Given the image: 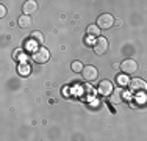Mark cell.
Wrapping results in <instances>:
<instances>
[{
	"label": "cell",
	"mask_w": 147,
	"mask_h": 141,
	"mask_svg": "<svg viewBox=\"0 0 147 141\" xmlns=\"http://www.w3.org/2000/svg\"><path fill=\"white\" fill-rule=\"evenodd\" d=\"M31 58H33L34 63H47L49 58H50V52L47 50L45 47H38L33 50V55H31Z\"/></svg>",
	"instance_id": "cell-1"
},
{
	"label": "cell",
	"mask_w": 147,
	"mask_h": 141,
	"mask_svg": "<svg viewBox=\"0 0 147 141\" xmlns=\"http://www.w3.org/2000/svg\"><path fill=\"white\" fill-rule=\"evenodd\" d=\"M114 17L111 16V14L105 13V14H100L99 19H97V27L100 28V30H110L111 27L114 25Z\"/></svg>",
	"instance_id": "cell-2"
},
{
	"label": "cell",
	"mask_w": 147,
	"mask_h": 141,
	"mask_svg": "<svg viewBox=\"0 0 147 141\" xmlns=\"http://www.w3.org/2000/svg\"><path fill=\"white\" fill-rule=\"evenodd\" d=\"M82 75H83V79L86 80V82H94V80H97V75H99V70H97L96 66H92V64H88V66H85L82 70Z\"/></svg>",
	"instance_id": "cell-3"
},
{
	"label": "cell",
	"mask_w": 147,
	"mask_h": 141,
	"mask_svg": "<svg viewBox=\"0 0 147 141\" xmlns=\"http://www.w3.org/2000/svg\"><path fill=\"white\" fill-rule=\"evenodd\" d=\"M108 45L110 44H108L107 38L99 36V38H96V42H94V52H96L97 55H103V54H107Z\"/></svg>",
	"instance_id": "cell-4"
},
{
	"label": "cell",
	"mask_w": 147,
	"mask_h": 141,
	"mask_svg": "<svg viewBox=\"0 0 147 141\" xmlns=\"http://www.w3.org/2000/svg\"><path fill=\"white\" fill-rule=\"evenodd\" d=\"M130 91L133 93H142V91H147V82H144L142 79H131L130 83Z\"/></svg>",
	"instance_id": "cell-5"
},
{
	"label": "cell",
	"mask_w": 147,
	"mask_h": 141,
	"mask_svg": "<svg viewBox=\"0 0 147 141\" xmlns=\"http://www.w3.org/2000/svg\"><path fill=\"white\" fill-rule=\"evenodd\" d=\"M121 68L124 70V74H135L138 70V63L135 60H125L121 63Z\"/></svg>",
	"instance_id": "cell-6"
},
{
	"label": "cell",
	"mask_w": 147,
	"mask_h": 141,
	"mask_svg": "<svg viewBox=\"0 0 147 141\" xmlns=\"http://www.w3.org/2000/svg\"><path fill=\"white\" fill-rule=\"evenodd\" d=\"M97 91H99L102 96H110V94L113 93V83H111L110 80H102V82L99 83Z\"/></svg>",
	"instance_id": "cell-7"
},
{
	"label": "cell",
	"mask_w": 147,
	"mask_h": 141,
	"mask_svg": "<svg viewBox=\"0 0 147 141\" xmlns=\"http://www.w3.org/2000/svg\"><path fill=\"white\" fill-rule=\"evenodd\" d=\"M38 9V3L34 2V0H28V2H25L24 3V13L28 16V14H31V13H34Z\"/></svg>",
	"instance_id": "cell-8"
},
{
	"label": "cell",
	"mask_w": 147,
	"mask_h": 141,
	"mask_svg": "<svg viewBox=\"0 0 147 141\" xmlns=\"http://www.w3.org/2000/svg\"><path fill=\"white\" fill-rule=\"evenodd\" d=\"M19 25L22 27V28H28V27H31V17L27 16V14L20 16V17H19Z\"/></svg>",
	"instance_id": "cell-9"
},
{
	"label": "cell",
	"mask_w": 147,
	"mask_h": 141,
	"mask_svg": "<svg viewBox=\"0 0 147 141\" xmlns=\"http://www.w3.org/2000/svg\"><path fill=\"white\" fill-rule=\"evenodd\" d=\"M116 82H117L119 86H125V85L130 83V80H128L127 74H119V75L116 77Z\"/></svg>",
	"instance_id": "cell-10"
},
{
	"label": "cell",
	"mask_w": 147,
	"mask_h": 141,
	"mask_svg": "<svg viewBox=\"0 0 147 141\" xmlns=\"http://www.w3.org/2000/svg\"><path fill=\"white\" fill-rule=\"evenodd\" d=\"M17 72H19L20 75H28V74H30V66L25 64V63H24V64L20 63V64L17 66Z\"/></svg>",
	"instance_id": "cell-11"
},
{
	"label": "cell",
	"mask_w": 147,
	"mask_h": 141,
	"mask_svg": "<svg viewBox=\"0 0 147 141\" xmlns=\"http://www.w3.org/2000/svg\"><path fill=\"white\" fill-rule=\"evenodd\" d=\"M99 33H100V28L97 27V25H89L88 27V35H89V36L99 38Z\"/></svg>",
	"instance_id": "cell-12"
},
{
	"label": "cell",
	"mask_w": 147,
	"mask_h": 141,
	"mask_svg": "<svg viewBox=\"0 0 147 141\" xmlns=\"http://www.w3.org/2000/svg\"><path fill=\"white\" fill-rule=\"evenodd\" d=\"M31 38H33V39H36V42H44V36H42V33H41V31H33V33H31Z\"/></svg>",
	"instance_id": "cell-13"
},
{
	"label": "cell",
	"mask_w": 147,
	"mask_h": 141,
	"mask_svg": "<svg viewBox=\"0 0 147 141\" xmlns=\"http://www.w3.org/2000/svg\"><path fill=\"white\" fill-rule=\"evenodd\" d=\"M83 68H85V66H83L80 61H74L72 63V70H74V72H82Z\"/></svg>",
	"instance_id": "cell-14"
},
{
	"label": "cell",
	"mask_w": 147,
	"mask_h": 141,
	"mask_svg": "<svg viewBox=\"0 0 147 141\" xmlns=\"http://www.w3.org/2000/svg\"><path fill=\"white\" fill-rule=\"evenodd\" d=\"M5 14H6V8L3 5H0V17H5Z\"/></svg>",
	"instance_id": "cell-15"
},
{
	"label": "cell",
	"mask_w": 147,
	"mask_h": 141,
	"mask_svg": "<svg viewBox=\"0 0 147 141\" xmlns=\"http://www.w3.org/2000/svg\"><path fill=\"white\" fill-rule=\"evenodd\" d=\"M113 68H116V69H119V68H121V64H119V63H114V64H113Z\"/></svg>",
	"instance_id": "cell-16"
}]
</instances>
